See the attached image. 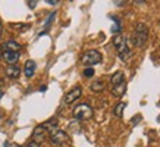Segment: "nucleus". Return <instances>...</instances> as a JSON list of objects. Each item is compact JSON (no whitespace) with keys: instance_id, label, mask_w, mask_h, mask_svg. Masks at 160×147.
<instances>
[{"instance_id":"13","label":"nucleus","mask_w":160,"mask_h":147,"mask_svg":"<svg viewBox=\"0 0 160 147\" xmlns=\"http://www.w3.org/2000/svg\"><path fill=\"white\" fill-rule=\"evenodd\" d=\"M44 129L49 132V134H52L53 131H56L58 129V121L56 119H50V121H46V122L43 124Z\"/></svg>"},{"instance_id":"8","label":"nucleus","mask_w":160,"mask_h":147,"mask_svg":"<svg viewBox=\"0 0 160 147\" xmlns=\"http://www.w3.org/2000/svg\"><path fill=\"white\" fill-rule=\"evenodd\" d=\"M2 56L9 65H15L18 62V59H19V52H5Z\"/></svg>"},{"instance_id":"26","label":"nucleus","mask_w":160,"mask_h":147,"mask_svg":"<svg viewBox=\"0 0 160 147\" xmlns=\"http://www.w3.org/2000/svg\"><path fill=\"white\" fill-rule=\"evenodd\" d=\"M2 54H3V53H2V49H0V58H2Z\"/></svg>"},{"instance_id":"25","label":"nucleus","mask_w":160,"mask_h":147,"mask_svg":"<svg viewBox=\"0 0 160 147\" xmlns=\"http://www.w3.org/2000/svg\"><path fill=\"white\" fill-rule=\"evenodd\" d=\"M3 97V91H2V90H0V99Z\"/></svg>"},{"instance_id":"22","label":"nucleus","mask_w":160,"mask_h":147,"mask_svg":"<svg viewBox=\"0 0 160 147\" xmlns=\"http://www.w3.org/2000/svg\"><path fill=\"white\" fill-rule=\"evenodd\" d=\"M27 147H40V146H38V144H37L35 141H29L28 144H27Z\"/></svg>"},{"instance_id":"5","label":"nucleus","mask_w":160,"mask_h":147,"mask_svg":"<svg viewBox=\"0 0 160 147\" xmlns=\"http://www.w3.org/2000/svg\"><path fill=\"white\" fill-rule=\"evenodd\" d=\"M81 94H82V90H81V87H73L69 93L65 94V97H63V102H65V104H71V103H73L77 99L81 97Z\"/></svg>"},{"instance_id":"21","label":"nucleus","mask_w":160,"mask_h":147,"mask_svg":"<svg viewBox=\"0 0 160 147\" xmlns=\"http://www.w3.org/2000/svg\"><path fill=\"white\" fill-rule=\"evenodd\" d=\"M28 6L31 8V9H34L35 6H37V2H34V0H31V2H28Z\"/></svg>"},{"instance_id":"6","label":"nucleus","mask_w":160,"mask_h":147,"mask_svg":"<svg viewBox=\"0 0 160 147\" xmlns=\"http://www.w3.org/2000/svg\"><path fill=\"white\" fill-rule=\"evenodd\" d=\"M50 140H52L53 144L60 146V144H63V143L68 140V135H66V132L62 131V129H56V131H53L50 134Z\"/></svg>"},{"instance_id":"4","label":"nucleus","mask_w":160,"mask_h":147,"mask_svg":"<svg viewBox=\"0 0 160 147\" xmlns=\"http://www.w3.org/2000/svg\"><path fill=\"white\" fill-rule=\"evenodd\" d=\"M73 116L79 119V121L90 119V118H92V108L87 103H81V104H78L77 108L73 109Z\"/></svg>"},{"instance_id":"18","label":"nucleus","mask_w":160,"mask_h":147,"mask_svg":"<svg viewBox=\"0 0 160 147\" xmlns=\"http://www.w3.org/2000/svg\"><path fill=\"white\" fill-rule=\"evenodd\" d=\"M10 27L15 29H21V31H24V29L29 28V25L28 24H10Z\"/></svg>"},{"instance_id":"24","label":"nucleus","mask_w":160,"mask_h":147,"mask_svg":"<svg viewBox=\"0 0 160 147\" xmlns=\"http://www.w3.org/2000/svg\"><path fill=\"white\" fill-rule=\"evenodd\" d=\"M2 33H3V25H2V22H0V37H2Z\"/></svg>"},{"instance_id":"20","label":"nucleus","mask_w":160,"mask_h":147,"mask_svg":"<svg viewBox=\"0 0 160 147\" xmlns=\"http://www.w3.org/2000/svg\"><path fill=\"white\" fill-rule=\"evenodd\" d=\"M54 16H56V13H54V12H53V13H50V15H49V18H47V21H46V29H47V27L50 25V22H52V21L54 19Z\"/></svg>"},{"instance_id":"1","label":"nucleus","mask_w":160,"mask_h":147,"mask_svg":"<svg viewBox=\"0 0 160 147\" xmlns=\"http://www.w3.org/2000/svg\"><path fill=\"white\" fill-rule=\"evenodd\" d=\"M147 37H148V29L142 22L137 24L135 31L132 33V43L135 44L137 47H142L147 43Z\"/></svg>"},{"instance_id":"15","label":"nucleus","mask_w":160,"mask_h":147,"mask_svg":"<svg viewBox=\"0 0 160 147\" xmlns=\"http://www.w3.org/2000/svg\"><path fill=\"white\" fill-rule=\"evenodd\" d=\"M110 19L115 22V25L112 27V33H113V34H118V33L121 31V19H119L118 16H115V15H112Z\"/></svg>"},{"instance_id":"23","label":"nucleus","mask_w":160,"mask_h":147,"mask_svg":"<svg viewBox=\"0 0 160 147\" xmlns=\"http://www.w3.org/2000/svg\"><path fill=\"white\" fill-rule=\"evenodd\" d=\"M47 3H49V5H58L59 2L58 0H47Z\"/></svg>"},{"instance_id":"7","label":"nucleus","mask_w":160,"mask_h":147,"mask_svg":"<svg viewBox=\"0 0 160 147\" xmlns=\"http://www.w3.org/2000/svg\"><path fill=\"white\" fill-rule=\"evenodd\" d=\"M47 134H49V132L44 129L43 125H38V127L34 129V132H32V141H35L37 144L43 143L44 140H46V137H47Z\"/></svg>"},{"instance_id":"11","label":"nucleus","mask_w":160,"mask_h":147,"mask_svg":"<svg viewBox=\"0 0 160 147\" xmlns=\"http://www.w3.org/2000/svg\"><path fill=\"white\" fill-rule=\"evenodd\" d=\"M126 91V83L123 81V83L118 84V85H113L112 87V94L113 96H116V97H121V96H123Z\"/></svg>"},{"instance_id":"10","label":"nucleus","mask_w":160,"mask_h":147,"mask_svg":"<svg viewBox=\"0 0 160 147\" xmlns=\"http://www.w3.org/2000/svg\"><path fill=\"white\" fill-rule=\"evenodd\" d=\"M35 69H37V65H35V62H34V60H28V62L25 63L24 72H25V75H27L28 78H31V77H34Z\"/></svg>"},{"instance_id":"12","label":"nucleus","mask_w":160,"mask_h":147,"mask_svg":"<svg viewBox=\"0 0 160 147\" xmlns=\"http://www.w3.org/2000/svg\"><path fill=\"white\" fill-rule=\"evenodd\" d=\"M21 74V69L18 65H9L8 68H6V75L10 77V78H18Z\"/></svg>"},{"instance_id":"9","label":"nucleus","mask_w":160,"mask_h":147,"mask_svg":"<svg viewBox=\"0 0 160 147\" xmlns=\"http://www.w3.org/2000/svg\"><path fill=\"white\" fill-rule=\"evenodd\" d=\"M2 49L6 50V52H19L21 44H19V43H16L15 40H9V41H6V43H3V46H2Z\"/></svg>"},{"instance_id":"14","label":"nucleus","mask_w":160,"mask_h":147,"mask_svg":"<svg viewBox=\"0 0 160 147\" xmlns=\"http://www.w3.org/2000/svg\"><path fill=\"white\" fill-rule=\"evenodd\" d=\"M123 81H125V78H123V72H121V71L115 72L113 75H112V78H110L112 85H118V84L123 83Z\"/></svg>"},{"instance_id":"19","label":"nucleus","mask_w":160,"mask_h":147,"mask_svg":"<svg viewBox=\"0 0 160 147\" xmlns=\"http://www.w3.org/2000/svg\"><path fill=\"white\" fill-rule=\"evenodd\" d=\"M92 75H94V69L92 68H87L84 71V77H87V78H91Z\"/></svg>"},{"instance_id":"3","label":"nucleus","mask_w":160,"mask_h":147,"mask_svg":"<svg viewBox=\"0 0 160 147\" xmlns=\"http://www.w3.org/2000/svg\"><path fill=\"white\" fill-rule=\"evenodd\" d=\"M81 62H82L85 66L91 68V66H94V65H97L102 62V54H100V52H97V50H88V52H85V53L82 54Z\"/></svg>"},{"instance_id":"2","label":"nucleus","mask_w":160,"mask_h":147,"mask_svg":"<svg viewBox=\"0 0 160 147\" xmlns=\"http://www.w3.org/2000/svg\"><path fill=\"white\" fill-rule=\"evenodd\" d=\"M113 44H115V47H116L118 54H119V59H121V60H126V59L131 56V50H129L128 44H126V38L118 35V37L113 38Z\"/></svg>"},{"instance_id":"16","label":"nucleus","mask_w":160,"mask_h":147,"mask_svg":"<svg viewBox=\"0 0 160 147\" xmlns=\"http://www.w3.org/2000/svg\"><path fill=\"white\" fill-rule=\"evenodd\" d=\"M103 88H104V83L102 79H97V81H94L91 84V90L94 93H100V91H103Z\"/></svg>"},{"instance_id":"17","label":"nucleus","mask_w":160,"mask_h":147,"mask_svg":"<svg viewBox=\"0 0 160 147\" xmlns=\"http://www.w3.org/2000/svg\"><path fill=\"white\" fill-rule=\"evenodd\" d=\"M126 108V104L125 103H118L116 104V108H115V110H113V113H115V116H118V118H121L122 115H123V109Z\"/></svg>"}]
</instances>
